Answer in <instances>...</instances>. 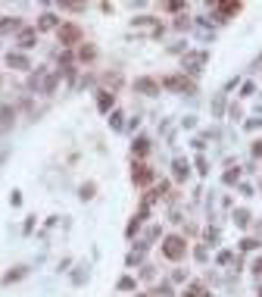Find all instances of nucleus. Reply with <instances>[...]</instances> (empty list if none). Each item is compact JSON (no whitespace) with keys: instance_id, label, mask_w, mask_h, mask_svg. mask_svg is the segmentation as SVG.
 <instances>
[{"instance_id":"1","label":"nucleus","mask_w":262,"mask_h":297,"mask_svg":"<svg viewBox=\"0 0 262 297\" xmlns=\"http://www.w3.org/2000/svg\"><path fill=\"white\" fill-rule=\"evenodd\" d=\"M60 41L66 44V47H72V44H81V28L78 25H72V22H66V25H60Z\"/></svg>"},{"instance_id":"2","label":"nucleus","mask_w":262,"mask_h":297,"mask_svg":"<svg viewBox=\"0 0 262 297\" xmlns=\"http://www.w3.org/2000/svg\"><path fill=\"white\" fill-rule=\"evenodd\" d=\"M162 253H165L168 259H181V256H184V241H181V238H175V235H172V238H165Z\"/></svg>"},{"instance_id":"3","label":"nucleus","mask_w":262,"mask_h":297,"mask_svg":"<svg viewBox=\"0 0 262 297\" xmlns=\"http://www.w3.org/2000/svg\"><path fill=\"white\" fill-rule=\"evenodd\" d=\"M131 178H135V184H147L150 178H153V172H150L147 166L141 163V166H135V175H131Z\"/></svg>"},{"instance_id":"4","label":"nucleus","mask_w":262,"mask_h":297,"mask_svg":"<svg viewBox=\"0 0 262 297\" xmlns=\"http://www.w3.org/2000/svg\"><path fill=\"white\" fill-rule=\"evenodd\" d=\"M34 38H37V28H25L22 34H19V44H22V47H31Z\"/></svg>"},{"instance_id":"5","label":"nucleus","mask_w":262,"mask_h":297,"mask_svg":"<svg viewBox=\"0 0 262 297\" xmlns=\"http://www.w3.org/2000/svg\"><path fill=\"white\" fill-rule=\"evenodd\" d=\"M53 25H56V16L44 13V16H41V22H37V31H44V28H53Z\"/></svg>"},{"instance_id":"6","label":"nucleus","mask_w":262,"mask_h":297,"mask_svg":"<svg viewBox=\"0 0 262 297\" xmlns=\"http://www.w3.org/2000/svg\"><path fill=\"white\" fill-rule=\"evenodd\" d=\"M7 63H10V66H19V69H28V60H25V57H19V53H10Z\"/></svg>"},{"instance_id":"7","label":"nucleus","mask_w":262,"mask_h":297,"mask_svg":"<svg viewBox=\"0 0 262 297\" xmlns=\"http://www.w3.org/2000/svg\"><path fill=\"white\" fill-rule=\"evenodd\" d=\"M25 275V269H16V272H7L4 275V285H13V282H19V278Z\"/></svg>"},{"instance_id":"8","label":"nucleus","mask_w":262,"mask_h":297,"mask_svg":"<svg viewBox=\"0 0 262 297\" xmlns=\"http://www.w3.org/2000/svg\"><path fill=\"white\" fill-rule=\"evenodd\" d=\"M219 10H222L225 16H231V13H237V10H240V4H219Z\"/></svg>"},{"instance_id":"9","label":"nucleus","mask_w":262,"mask_h":297,"mask_svg":"<svg viewBox=\"0 0 262 297\" xmlns=\"http://www.w3.org/2000/svg\"><path fill=\"white\" fill-rule=\"evenodd\" d=\"M19 28V19H7V22H0V31H16Z\"/></svg>"},{"instance_id":"10","label":"nucleus","mask_w":262,"mask_h":297,"mask_svg":"<svg viewBox=\"0 0 262 297\" xmlns=\"http://www.w3.org/2000/svg\"><path fill=\"white\" fill-rule=\"evenodd\" d=\"M203 294H206L203 285H191V291H187V297H203Z\"/></svg>"},{"instance_id":"11","label":"nucleus","mask_w":262,"mask_h":297,"mask_svg":"<svg viewBox=\"0 0 262 297\" xmlns=\"http://www.w3.org/2000/svg\"><path fill=\"white\" fill-rule=\"evenodd\" d=\"M97 103H100V109H109V106H112V97H109V94H100Z\"/></svg>"},{"instance_id":"12","label":"nucleus","mask_w":262,"mask_h":297,"mask_svg":"<svg viewBox=\"0 0 262 297\" xmlns=\"http://www.w3.org/2000/svg\"><path fill=\"white\" fill-rule=\"evenodd\" d=\"M144 151H147V141H144V138H141V141H138V144H135V154H144Z\"/></svg>"}]
</instances>
